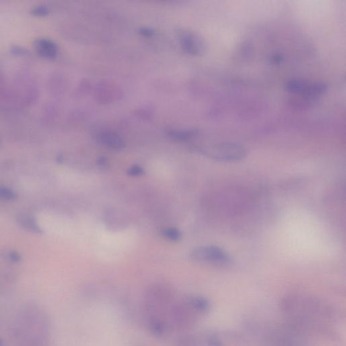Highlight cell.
Returning a JSON list of instances; mask_svg holds the SVG:
<instances>
[{"mask_svg": "<svg viewBox=\"0 0 346 346\" xmlns=\"http://www.w3.org/2000/svg\"><path fill=\"white\" fill-rule=\"evenodd\" d=\"M191 259L200 263L217 267H226L232 265V257L222 248L216 246H203L195 248L191 254Z\"/></svg>", "mask_w": 346, "mask_h": 346, "instance_id": "6da1fadb", "label": "cell"}, {"mask_svg": "<svg viewBox=\"0 0 346 346\" xmlns=\"http://www.w3.org/2000/svg\"><path fill=\"white\" fill-rule=\"evenodd\" d=\"M204 152L212 159L224 162L240 161L247 156V150L245 148L230 142L215 144L206 148Z\"/></svg>", "mask_w": 346, "mask_h": 346, "instance_id": "7a4b0ae2", "label": "cell"}, {"mask_svg": "<svg viewBox=\"0 0 346 346\" xmlns=\"http://www.w3.org/2000/svg\"><path fill=\"white\" fill-rule=\"evenodd\" d=\"M311 84V82L301 79V78H291L285 83V88L291 94H294L296 96L298 95L300 96L299 97L312 103L313 102H312L308 98L309 91H310Z\"/></svg>", "mask_w": 346, "mask_h": 346, "instance_id": "3957f363", "label": "cell"}, {"mask_svg": "<svg viewBox=\"0 0 346 346\" xmlns=\"http://www.w3.org/2000/svg\"><path fill=\"white\" fill-rule=\"evenodd\" d=\"M181 44L183 50L191 55H200L204 52V45L202 40L193 33H186L182 38Z\"/></svg>", "mask_w": 346, "mask_h": 346, "instance_id": "277c9868", "label": "cell"}, {"mask_svg": "<svg viewBox=\"0 0 346 346\" xmlns=\"http://www.w3.org/2000/svg\"><path fill=\"white\" fill-rule=\"evenodd\" d=\"M97 140L103 146L112 149H121L124 147V142L122 139L112 132H103L97 136Z\"/></svg>", "mask_w": 346, "mask_h": 346, "instance_id": "5b68a950", "label": "cell"}, {"mask_svg": "<svg viewBox=\"0 0 346 346\" xmlns=\"http://www.w3.org/2000/svg\"><path fill=\"white\" fill-rule=\"evenodd\" d=\"M35 45L41 55L48 58H53L56 55L57 47L52 41L46 39H40L37 41Z\"/></svg>", "mask_w": 346, "mask_h": 346, "instance_id": "8992f818", "label": "cell"}, {"mask_svg": "<svg viewBox=\"0 0 346 346\" xmlns=\"http://www.w3.org/2000/svg\"><path fill=\"white\" fill-rule=\"evenodd\" d=\"M18 223L25 229L35 234H41L42 229L39 226L38 222L32 216L27 214H21L17 216Z\"/></svg>", "mask_w": 346, "mask_h": 346, "instance_id": "52a82bcc", "label": "cell"}, {"mask_svg": "<svg viewBox=\"0 0 346 346\" xmlns=\"http://www.w3.org/2000/svg\"><path fill=\"white\" fill-rule=\"evenodd\" d=\"M191 308L199 313H205L210 308V304L206 299L201 297L191 298L189 302Z\"/></svg>", "mask_w": 346, "mask_h": 346, "instance_id": "ba28073f", "label": "cell"}, {"mask_svg": "<svg viewBox=\"0 0 346 346\" xmlns=\"http://www.w3.org/2000/svg\"><path fill=\"white\" fill-rule=\"evenodd\" d=\"M165 238L171 241H178L181 239V234L179 230L175 228H167L162 232Z\"/></svg>", "mask_w": 346, "mask_h": 346, "instance_id": "9c48e42d", "label": "cell"}, {"mask_svg": "<svg viewBox=\"0 0 346 346\" xmlns=\"http://www.w3.org/2000/svg\"><path fill=\"white\" fill-rule=\"evenodd\" d=\"M0 197L5 199H13L16 197V194L11 189L0 187Z\"/></svg>", "mask_w": 346, "mask_h": 346, "instance_id": "30bf717a", "label": "cell"}, {"mask_svg": "<svg viewBox=\"0 0 346 346\" xmlns=\"http://www.w3.org/2000/svg\"><path fill=\"white\" fill-rule=\"evenodd\" d=\"M5 257L10 261L13 262V263H19L21 260V256L17 252L14 251L6 252Z\"/></svg>", "mask_w": 346, "mask_h": 346, "instance_id": "8fae6325", "label": "cell"}, {"mask_svg": "<svg viewBox=\"0 0 346 346\" xmlns=\"http://www.w3.org/2000/svg\"><path fill=\"white\" fill-rule=\"evenodd\" d=\"M127 173L129 175L137 177V176H140L144 174V169L140 166H134L128 170Z\"/></svg>", "mask_w": 346, "mask_h": 346, "instance_id": "7c38bea8", "label": "cell"}, {"mask_svg": "<svg viewBox=\"0 0 346 346\" xmlns=\"http://www.w3.org/2000/svg\"><path fill=\"white\" fill-rule=\"evenodd\" d=\"M32 13L37 15H46L48 13V11L46 7H39L35 8Z\"/></svg>", "mask_w": 346, "mask_h": 346, "instance_id": "4fadbf2b", "label": "cell"}, {"mask_svg": "<svg viewBox=\"0 0 346 346\" xmlns=\"http://www.w3.org/2000/svg\"><path fill=\"white\" fill-rule=\"evenodd\" d=\"M283 60V56L280 54H274L271 56V61L274 64H280Z\"/></svg>", "mask_w": 346, "mask_h": 346, "instance_id": "5bb4252c", "label": "cell"}]
</instances>
